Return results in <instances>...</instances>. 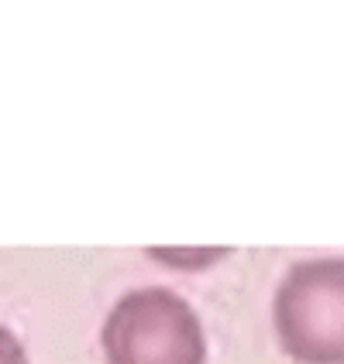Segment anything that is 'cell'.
I'll return each mask as SVG.
<instances>
[{"instance_id": "cell-2", "label": "cell", "mask_w": 344, "mask_h": 364, "mask_svg": "<svg viewBox=\"0 0 344 364\" xmlns=\"http://www.w3.org/2000/svg\"><path fill=\"white\" fill-rule=\"evenodd\" d=\"M272 320L296 364H344V258L293 264L276 289Z\"/></svg>"}, {"instance_id": "cell-1", "label": "cell", "mask_w": 344, "mask_h": 364, "mask_svg": "<svg viewBox=\"0 0 344 364\" xmlns=\"http://www.w3.org/2000/svg\"><path fill=\"white\" fill-rule=\"evenodd\" d=\"M107 364H207L197 309L165 285H145L110 306L100 330Z\"/></svg>"}, {"instance_id": "cell-3", "label": "cell", "mask_w": 344, "mask_h": 364, "mask_svg": "<svg viewBox=\"0 0 344 364\" xmlns=\"http://www.w3.org/2000/svg\"><path fill=\"white\" fill-rule=\"evenodd\" d=\"M0 364H31L24 344L18 341V333L4 323H0Z\"/></svg>"}]
</instances>
